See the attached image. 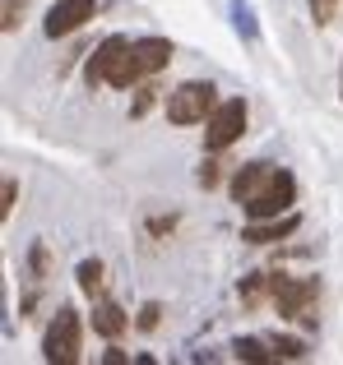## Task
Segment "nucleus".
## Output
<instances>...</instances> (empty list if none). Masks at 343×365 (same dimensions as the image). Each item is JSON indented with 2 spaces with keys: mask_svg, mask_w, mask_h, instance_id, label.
<instances>
[{
  "mask_svg": "<svg viewBox=\"0 0 343 365\" xmlns=\"http://www.w3.org/2000/svg\"><path fill=\"white\" fill-rule=\"evenodd\" d=\"M232 199L242 204V213L251 217V222L279 217V213H288L292 199H297V180L283 167H274V162H246L232 176Z\"/></svg>",
  "mask_w": 343,
  "mask_h": 365,
  "instance_id": "obj_1",
  "label": "nucleus"
},
{
  "mask_svg": "<svg viewBox=\"0 0 343 365\" xmlns=\"http://www.w3.org/2000/svg\"><path fill=\"white\" fill-rule=\"evenodd\" d=\"M167 61H172V42H167V37H139V42H126V51L116 56L107 83H111V88H130V83L167 70Z\"/></svg>",
  "mask_w": 343,
  "mask_h": 365,
  "instance_id": "obj_2",
  "label": "nucleus"
},
{
  "mask_svg": "<svg viewBox=\"0 0 343 365\" xmlns=\"http://www.w3.org/2000/svg\"><path fill=\"white\" fill-rule=\"evenodd\" d=\"M274 310L283 319H302L311 324L316 319V301H320V287L311 277H288V273H274V292H269Z\"/></svg>",
  "mask_w": 343,
  "mask_h": 365,
  "instance_id": "obj_3",
  "label": "nucleus"
},
{
  "mask_svg": "<svg viewBox=\"0 0 343 365\" xmlns=\"http://www.w3.org/2000/svg\"><path fill=\"white\" fill-rule=\"evenodd\" d=\"M214 107H218V88L209 79H190L177 93H167V120L172 125H199V120L214 116Z\"/></svg>",
  "mask_w": 343,
  "mask_h": 365,
  "instance_id": "obj_4",
  "label": "nucleus"
},
{
  "mask_svg": "<svg viewBox=\"0 0 343 365\" xmlns=\"http://www.w3.org/2000/svg\"><path fill=\"white\" fill-rule=\"evenodd\" d=\"M42 356L51 361V365H74V361H79V314H74L70 305H61L56 319L46 324Z\"/></svg>",
  "mask_w": 343,
  "mask_h": 365,
  "instance_id": "obj_5",
  "label": "nucleus"
},
{
  "mask_svg": "<svg viewBox=\"0 0 343 365\" xmlns=\"http://www.w3.org/2000/svg\"><path fill=\"white\" fill-rule=\"evenodd\" d=\"M246 130V102L242 98H227L214 107V116L204 120V148L209 153H223L227 143H237Z\"/></svg>",
  "mask_w": 343,
  "mask_h": 365,
  "instance_id": "obj_6",
  "label": "nucleus"
},
{
  "mask_svg": "<svg viewBox=\"0 0 343 365\" xmlns=\"http://www.w3.org/2000/svg\"><path fill=\"white\" fill-rule=\"evenodd\" d=\"M93 9H98V0H61V5H51V14H46V37H70L74 28H84L93 19Z\"/></svg>",
  "mask_w": 343,
  "mask_h": 365,
  "instance_id": "obj_7",
  "label": "nucleus"
},
{
  "mask_svg": "<svg viewBox=\"0 0 343 365\" xmlns=\"http://www.w3.org/2000/svg\"><path fill=\"white\" fill-rule=\"evenodd\" d=\"M292 232H297V213H283V217H260V222H246L242 241L274 245V241H283V236H292Z\"/></svg>",
  "mask_w": 343,
  "mask_h": 365,
  "instance_id": "obj_8",
  "label": "nucleus"
},
{
  "mask_svg": "<svg viewBox=\"0 0 343 365\" xmlns=\"http://www.w3.org/2000/svg\"><path fill=\"white\" fill-rule=\"evenodd\" d=\"M121 51H126V37H107V42H102L98 51L89 56V65H84V79H89V88L107 83V74H111V65H116Z\"/></svg>",
  "mask_w": 343,
  "mask_h": 365,
  "instance_id": "obj_9",
  "label": "nucleus"
},
{
  "mask_svg": "<svg viewBox=\"0 0 343 365\" xmlns=\"http://www.w3.org/2000/svg\"><path fill=\"white\" fill-rule=\"evenodd\" d=\"M126 324H130V314L121 310L116 301H102V296H98V305H93V329H98L102 338H121Z\"/></svg>",
  "mask_w": 343,
  "mask_h": 365,
  "instance_id": "obj_10",
  "label": "nucleus"
},
{
  "mask_svg": "<svg viewBox=\"0 0 343 365\" xmlns=\"http://www.w3.org/2000/svg\"><path fill=\"white\" fill-rule=\"evenodd\" d=\"M79 287L89 296H102V287H107V268H102V259H84V264H79Z\"/></svg>",
  "mask_w": 343,
  "mask_h": 365,
  "instance_id": "obj_11",
  "label": "nucleus"
},
{
  "mask_svg": "<svg viewBox=\"0 0 343 365\" xmlns=\"http://www.w3.org/2000/svg\"><path fill=\"white\" fill-rule=\"evenodd\" d=\"M232 351H237V361H251V365L274 361V351H264V342H255V338H237V342H232Z\"/></svg>",
  "mask_w": 343,
  "mask_h": 365,
  "instance_id": "obj_12",
  "label": "nucleus"
},
{
  "mask_svg": "<svg viewBox=\"0 0 343 365\" xmlns=\"http://www.w3.org/2000/svg\"><path fill=\"white\" fill-rule=\"evenodd\" d=\"M274 356L279 361H302L307 356V342L302 338H274Z\"/></svg>",
  "mask_w": 343,
  "mask_h": 365,
  "instance_id": "obj_13",
  "label": "nucleus"
},
{
  "mask_svg": "<svg viewBox=\"0 0 343 365\" xmlns=\"http://www.w3.org/2000/svg\"><path fill=\"white\" fill-rule=\"evenodd\" d=\"M158 314H163V305H158V301H149L144 310H139V319H135V324H139L144 333H154V329H158Z\"/></svg>",
  "mask_w": 343,
  "mask_h": 365,
  "instance_id": "obj_14",
  "label": "nucleus"
},
{
  "mask_svg": "<svg viewBox=\"0 0 343 365\" xmlns=\"http://www.w3.org/2000/svg\"><path fill=\"white\" fill-rule=\"evenodd\" d=\"M334 9H339V0H311V19H316V24H329Z\"/></svg>",
  "mask_w": 343,
  "mask_h": 365,
  "instance_id": "obj_15",
  "label": "nucleus"
},
{
  "mask_svg": "<svg viewBox=\"0 0 343 365\" xmlns=\"http://www.w3.org/2000/svg\"><path fill=\"white\" fill-rule=\"evenodd\" d=\"M19 9H24V0H5V19H0V28H5V33H14V24H19Z\"/></svg>",
  "mask_w": 343,
  "mask_h": 365,
  "instance_id": "obj_16",
  "label": "nucleus"
},
{
  "mask_svg": "<svg viewBox=\"0 0 343 365\" xmlns=\"http://www.w3.org/2000/svg\"><path fill=\"white\" fill-rule=\"evenodd\" d=\"M199 185H218V162H204V167H199Z\"/></svg>",
  "mask_w": 343,
  "mask_h": 365,
  "instance_id": "obj_17",
  "label": "nucleus"
},
{
  "mask_svg": "<svg viewBox=\"0 0 343 365\" xmlns=\"http://www.w3.org/2000/svg\"><path fill=\"white\" fill-rule=\"evenodd\" d=\"M149 102H154V88H139V98H135V107H130V111H135V116H144Z\"/></svg>",
  "mask_w": 343,
  "mask_h": 365,
  "instance_id": "obj_18",
  "label": "nucleus"
},
{
  "mask_svg": "<svg viewBox=\"0 0 343 365\" xmlns=\"http://www.w3.org/2000/svg\"><path fill=\"white\" fill-rule=\"evenodd\" d=\"M9 208H14V180H5V204H0V217H9Z\"/></svg>",
  "mask_w": 343,
  "mask_h": 365,
  "instance_id": "obj_19",
  "label": "nucleus"
}]
</instances>
